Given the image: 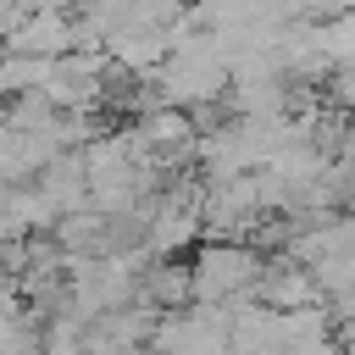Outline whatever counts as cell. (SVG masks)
I'll list each match as a JSON object with an SVG mask.
<instances>
[{
	"mask_svg": "<svg viewBox=\"0 0 355 355\" xmlns=\"http://www.w3.org/2000/svg\"><path fill=\"white\" fill-rule=\"evenodd\" d=\"M255 255L239 250V244H222V250H205L200 266H194V294L200 300H216V294H233L244 283H255Z\"/></svg>",
	"mask_w": 355,
	"mask_h": 355,
	"instance_id": "1",
	"label": "cell"
}]
</instances>
